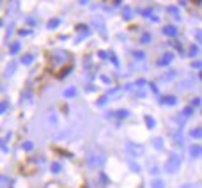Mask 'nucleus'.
<instances>
[{
    "label": "nucleus",
    "instance_id": "f257e3e1",
    "mask_svg": "<svg viewBox=\"0 0 202 188\" xmlns=\"http://www.w3.org/2000/svg\"><path fill=\"white\" fill-rule=\"evenodd\" d=\"M181 165V158L177 154H170V160H168V163H167V170L168 172H176Z\"/></svg>",
    "mask_w": 202,
    "mask_h": 188
},
{
    "label": "nucleus",
    "instance_id": "f03ea898",
    "mask_svg": "<svg viewBox=\"0 0 202 188\" xmlns=\"http://www.w3.org/2000/svg\"><path fill=\"white\" fill-rule=\"evenodd\" d=\"M128 149H130L131 153H135V154H138V153H142V149L138 147L137 144H128Z\"/></svg>",
    "mask_w": 202,
    "mask_h": 188
},
{
    "label": "nucleus",
    "instance_id": "7ed1b4c3",
    "mask_svg": "<svg viewBox=\"0 0 202 188\" xmlns=\"http://www.w3.org/2000/svg\"><path fill=\"white\" fill-rule=\"evenodd\" d=\"M152 188H163V181H160V179L152 181Z\"/></svg>",
    "mask_w": 202,
    "mask_h": 188
},
{
    "label": "nucleus",
    "instance_id": "20e7f679",
    "mask_svg": "<svg viewBox=\"0 0 202 188\" xmlns=\"http://www.w3.org/2000/svg\"><path fill=\"white\" fill-rule=\"evenodd\" d=\"M192 154H193V156H199V154H202V149H200V147H197V145H195L193 149H192Z\"/></svg>",
    "mask_w": 202,
    "mask_h": 188
},
{
    "label": "nucleus",
    "instance_id": "39448f33",
    "mask_svg": "<svg viewBox=\"0 0 202 188\" xmlns=\"http://www.w3.org/2000/svg\"><path fill=\"white\" fill-rule=\"evenodd\" d=\"M75 92H76L75 89H69V91H66V96H67V98H71V96H75Z\"/></svg>",
    "mask_w": 202,
    "mask_h": 188
},
{
    "label": "nucleus",
    "instance_id": "423d86ee",
    "mask_svg": "<svg viewBox=\"0 0 202 188\" xmlns=\"http://www.w3.org/2000/svg\"><path fill=\"white\" fill-rule=\"evenodd\" d=\"M192 135H193V137H200L202 131H200V130H193V131H192Z\"/></svg>",
    "mask_w": 202,
    "mask_h": 188
},
{
    "label": "nucleus",
    "instance_id": "0eeeda50",
    "mask_svg": "<svg viewBox=\"0 0 202 188\" xmlns=\"http://www.w3.org/2000/svg\"><path fill=\"white\" fill-rule=\"evenodd\" d=\"M183 188H200V186H199V185H184Z\"/></svg>",
    "mask_w": 202,
    "mask_h": 188
},
{
    "label": "nucleus",
    "instance_id": "6e6552de",
    "mask_svg": "<svg viewBox=\"0 0 202 188\" xmlns=\"http://www.w3.org/2000/svg\"><path fill=\"white\" fill-rule=\"evenodd\" d=\"M154 147H158L160 149V147H161V140H154Z\"/></svg>",
    "mask_w": 202,
    "mask_h": 188
}]
</instances>
